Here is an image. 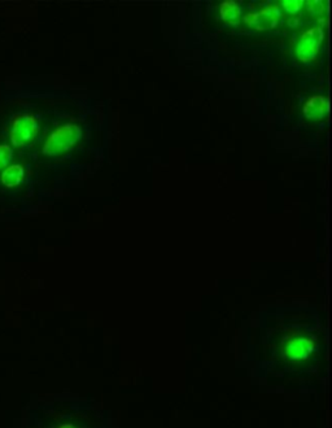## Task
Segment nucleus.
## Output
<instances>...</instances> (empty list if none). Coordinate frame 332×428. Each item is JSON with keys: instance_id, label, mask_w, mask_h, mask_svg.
I'll use <instances>...</instances> for the list:
<instances>
[{"instance_id": "3", "label": "nucleus", "mask_w": 332, "mask_h": 428, "mask_svg": "<svg viewBox=\"0 0 332 428\" xmlns=\"http://www.w3.org/2000/svg\"><path fill=\"white\" fill-rule=\"evenodd\" d=\"M244 22L254 29L273 30L282 22V13L276 6H269L257 13L245 15Z\"/></svg>"}, {"instance_id": "1", "label": "nucleus", "mask_w": 332, "mask_h": 428, "mask_svg": "<svg viewBox=\"0 0 332 428\" xmlns=\"http://www.w3.org/2000/svg\"><path fill=\"white\" fill-rule=\"evenodd\" d=\"M82 138V129L74 124H67L56 129L49 136L43 147V154L47 156H60L72 151Z\"/></svg>"}, {"instance_id": "7", "label": "nucleus", "mask_w": 332, "mask_h": 428, "mask_svg": "<svg viewBox=\"0 0 332 428\" xmlns=\"http://www.w3.org/2000/svg\"><path fill=\"white\" fill-rule=\"evenodd\" d=\"M304 1H299V0H287V1H282V7L287 13H291V15H296L299 13V10L303 8Z\"/></svg>"}, {"instance_id": "6", "label": "nucleus", "mask_w": 332, "mask_h": 428, "mask_svg": "<svg viewBox=\"0 0 332 428\" xmlns=\"http://www.w3.org/2000/svg\"><path fill=\"white\" fill-rule=\"evenodd\" d=\"M306 7L314 16H323L327 10V3L326 1H308Z\"/></svg>"}, {"instance_id": "5", "label": "nucleus", "mask_w": 332, "mask_h": 428, "mask_svg": "<svg viewBox=\"0 0 332 428\" xmlns=\"http://www.w3.org/2000/svg\"><path fill=\"white\" fill-rule=\"evenodd\" d=\"M221 19L230 25H236L242 16L240 6L234 0H226L219 7Z\"/></svg>"}, {"instance_id": "4", "label": "nucleus", "mask_w": 332, "mask_h": 428, "mask_svg": "<svg viewBox=\"0 0 332 428\" xmlns=\"http://www.w3.org/2000/svg\"><path fill=\"white\" fill-rule=\"evenodd\" d=\"M329 99L322 95L309 97L303 107L304 116L310 121H322L329 115Z\"/></svg>"}, {"instance_id": "2", "label": "nucleus", "mask_w": 332, "mask_h": 428, "mask_svg": "<svg viewBox=\"0 0 332 428\" xmlns=\"http://www.w3.org/2000/svg\"><path fill=\"white\" fill-rule=\"evenodd\" d=\"M324 38V31L322 28H313L306 30L299 39V43L296 46V55L301 63H310L317 58L321 44Z\"/></svg>"}, {"instance_id": "8", "label": "nucleus", "mask_w": 332, "mask_h": 428, "mask_svg": "<svg viewBox=\"0 0 332 428\" xmlns=\"http://www.w3.org/2000/svg\"><path fill=\"white\" fill-rule=\"evenodd\" d=\"M59 428H76V427H74L73 425H64V426H61V427H59Z\"/></svg>"}]
</instances>
